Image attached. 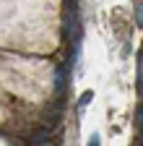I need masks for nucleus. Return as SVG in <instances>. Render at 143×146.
I'll use <instances>...</instances> for the list:
<instances>
[{"mask_svg": "<svg viewBox=\"0 0 143 146\" xmlns=\"http://www.w3.org/2000/svg\"><path fill=\"white\" fill-rule=\"evenodd\" d=\"M133 8H135V24L138 29H143V0H133Z\"/></svg>", "mask_w": 143, "mask_h": 146, "instance_id": "2", "label": "nucleus"}, {"mask_svg": "<svg viewBox=\"0 0 143 146\" xmlns=\"http://www.w3.org/2000/svg\"><path fill=\"white\" fill-rule=\"evenodd\" d=\"M70 68H73V63H60V65H57V70H55V91H57V97H63V94H65Z\"/></svg>", "mask_w": 143, "mask_h": 146, "instance_id": "1", "label": "nucleus"}, {"mask_svg": "<svg viewBox=\"0 0 143 146\" xmlns=\"http://www.w3.org/2000/svg\"><path fill=\"white\" fill-rule=\"evenodd\" d=\"M88 102H91V91H83V97H81V107H86Z\"/></svg>", "mask_w": 143, "mask_h": 146, "instance_id": "5", "label": "nucleus"}, {"mask_svg": "<svg viewBox=\"0 0 143 146\" xmlns=\"http://www.w3.org/2000/svg\"><path fill=\"white\" fill-rule=\"evenodd\" d=\"M52 136L49 131H42V133H34V143H52Z\"/></svg>", "mask_w": 143, "mask_h": 146, "instance_id": "3", "label": "nucleus"}, {"mask_svg": "<svg viewBox=\"0 0 143 146\" xmlns=\"http://www.w3.org/2000/svg\"><path fill=\"white\" fill-rule=\"evenodd\" d=\"M135 128H138V138L143 143V104L138 107V115H135Z\"/></svg>", "mask_w": 143, "mask_h": 146, "instance_id": "4", "label": "nucleus"}]
</instances>
